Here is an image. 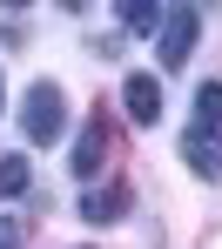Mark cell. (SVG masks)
Masks as SVG:
<instances>
[{
  "label": "cell",
  "instance_id": "30bf717a",
  "mask_svg": "<svg viewBox=\"0 0 222 249\" xmlns=\"http://www.w3.org/2000/svg\"><path fill=\"white\" fill-rule=\"evenodd\" d=\"M0 249H20V236H14V222L0 215Z\"/></svg>",
  "mask_w": 222,
  "mask_h": 249
},
{
  "label": "cell",
  "instance_id": "6da1fadb",
  "mask_svg": "<svg viewBox=\"0 0 222 249\" xmlns=\"http://www.w3.org/2000/svg\"><path fill=\"white\" fill-rule=\"evenodd\" d=\"M20 122H27V142H34V148H54V142L68 135L61 88H54V81H34V88H27V101H20Z\"/></svg>",
  "mask_w": 222,
  "mask_h": 249
},
{
  "label": "cell",
  "instance_id": "3957f363",
  "mask_svg": "<svg viewBox=\"0 0 222 249\" xmlns=\"http://www.w3.org/2000/svg\"><path fill=\"white\" fill-rule=\"evenodd\" d=\"M182 155H188V168H195L202 182H216L222 175V135L216 128H188V135H182Z\"/></svg>",
  "mask_w": 222,
  "mask_h": 249
},
{
  "label": "cell",
  "instance_id": "5b68a950",
  "mask_svg": "<svg viewBox=\"0 0 222 249\" xmlns=\"http://www.w3.org/2000/svg\"><path fill=\"white\" fill-rule=\"evenodd\" d=\"M101 148H108V115H94V122L81 128V142H74V175H81V182L101 175Z\"/></svg>",
  "mask_w": 222,
  "mask_h": 249
},
{
  "label": "cell",
  "instance_id": "ba28073f",
  "mask_svg": "<svg viewBox=\"0 0 222 249\" xmlns=\"http://www.w3.org/2000/svg\"><path fill=\"white\" fill-rule=\"evenodd\" d=\"M121 27H128V34H162V14H155L148 0H128V7H121Z\"/></svg>",
  "mask_w": 222,
  "mask_h": 249
},
{
  "label": "cell",
  "instance_id": "52a82bcc",
  "mask_svg": "<svg viewBox=\"0 0 222 249\" xmlns=\"http://www.w3.org/2000/svg\"><path fill=\"white\" fill-rule=\"evenodd\" d=\"M27 189V155H0V202H14Z\"/></svg>",
  "mask_w": 222,
  "mask_h": 249
},
{
  "label": "cell",
  "instance_id": "9c48e42d",
  "mask_svg": "<svg viewBox=\"0 0 222 249\" xmlns=\"http://www.w3.org/2000/svg\"><path fill=\"white\" fill-rule=\"evenodd\" d=\"M195 108H202V128L209 122H222V81H209L202 94H195Z\"/></svg>",
  "mask_w": 222,
  "mask_h": 249
},
{
  "label": "cell",
  "instance_id": "7a4b0ae2",
  "mask_svg": "<svg viewBox=\"0 0 222 249\" xmlns=\"http://www.w3.org/2000/svg\"><path fill=\"white\" fill-rule=\"evenodd\" d=\"M195 34H202L195 7H175V14L162 20V68H182V61L195 54Z\"/></svg>",
  "mask_w": 222,
  "mask_h": 249
},
{
  "label": "cell",
  "instance_id": "8992f818",
  "mask_svg": "<svg viewBox=\"0 0 222 249\" xmlns=\"http://www.w3.org/2000/svg\"><path fill=\"white\" fill-rule=\"evenodd\" d=\"M121 209H128V189H121V182H108V189H88V196H81V215H88V222H121Z\"/></svg>",
  "mask_w": 222,
  "mask_h": 249
},
{
  "label": "cell",
  "instance_id": "277c9868",
  "mask_svg": "<svg viewBox=\"0 0 222 249\" xmlns=\"http://www.w3.org/2000/svg\"><path fill=\"white\" fill-rule=\"evenodd\" d=\"M121 94H128V122L135 128H155V122H162V88H155V74H128Z\"/></svg>",
  "mask_w": 222,
  "mask_h": 249
}]
</instances>
